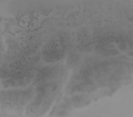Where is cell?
<instances>
[{"label": "cell", "mask_w": 133, "mask_h": 117, "mask_svg": "<svg viewBox=\"0 0 133 117\" xmlns=\"http://www.w3.org/2000/svg\"><path fill=\"white\" fill-rule=\"evenodd\" d=\"M30 94L29 91H7L5 92V94H3L4 96L10 99V100L14 101V100H20L25 98L27 96Z\"/></svg>", "instance_id": "6da1fadb"}, {"label": "cell", "mask_w": 133, "mask_h": 117, "mask_svg": "<svg viewBox=\"0 0 133 117\" xmlns=\"http://www.w3.org/2000/svg\"><path fill=\"white\" fill-rule=\"evenodd\" d=\"M28 83V79L24 78H12L5 80L3 84L6 87L9 86H22Z\"/></svg>", "instance_id": "7a4b0ae2"}, {"label": "cell", "mask_w": 133, "mask_h": 117, "mask_svg": "<svg viewBox=\"0 0 133 117\" xmlns=\"http://www.w3.org/2000/svg\"><path fill=\"white\" fill-rule=\"evenodd\" d=\"M90 83H84L77 84L76 85H74L72 87L71 91L72 92H88L90 90H91L90 89V87L91 86L90 85Z\"/></svg>", "instance_id": "3957f363"}]
</instances>
